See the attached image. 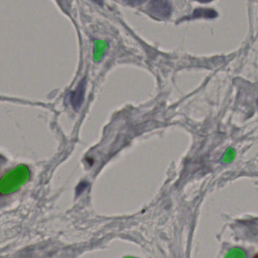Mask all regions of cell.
Wrapping results in <instances>:
<instances>
[{
    "instance_id": "1",
    "label": "cell",
    "mask_w": 258,
    "mask_h": 258,
    "mask_svg": "<svg viewBox=\"0 0 258 258\" xmlns=\"http://www.w3.org/2000/svg\"><path fill=\"white\" fill-rule=\"evenodd\" d=\"M30 178V171L25 166H19L6 173L0 179V195L7 196L16 192Z\"/></svg>"
},
{
    "instance_id": "2",
    "label": "cell",
    "mask_w": 258,
    "mask_h": 258,
    "mask_svg": "<svg viewBox=\"0 0 258 258\" xmlns=\"http://www.w3.org/2000/svg\"><path fill=\"white\" fill-rule=\"evenodd\" d=\"M147 12L154 19L164 20L169 19L171 15V4L164 0H153L148 4Z\"/></svg>"
},
{
    "instance_id": "3",
    "label": "cell",
    "mask_w": 258,
    "mask_h": 258,
    "mask_svg": "<svg viewBox=\"0 0 258 258\" xmlns=\"http://www.w3.org/2000/svg\"><path fill=\"white\" fill-rule=\"evenodd\" d=\"M86 79L81 80L77 88L72 92L70 96L71 103L75 110L78 111L82 106L84 103V96H85Z\"/></svg>"
},
{
    "instance_id": "4",
    "label": "cell",
    "mask_w": 258,
    "mask_h": 258,
    "mask_svg": "<svg viewBox=\"0 0 258 258\" xmlns=\"http://www.w3.org/2000/svg\"><path fill=\"white\" fill-rule=\"evenodd\" d=\"M217 12L208 9H199L195 10L192 18H205V19H214L217 17Z\"/></svg>"
}]
</instances>
